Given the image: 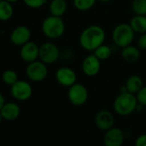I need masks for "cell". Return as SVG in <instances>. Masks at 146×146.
Masks as SVG:
<instances>
[{
    "label": "cell",
    "instance_id": "obj_1",
    "mask_svg": "<svg viewBox=\"0 0 146 146\" xmlns=\"http://www.w3.org/2000/svg\"><path fill=\"white\" fill-rule=\"evenodd\" d=\"M105 31L98 25H92L86 27L80 36V46L87 51H94L98 47L104 43Z\"/></svg>",
    "mask_w": 146,
    "mask_h": 146
},
{
    "label": "cell",
    "instance_id": "obj_2",
    "mask_svg": "<svg viewBox=\"0 0 146 146\" xmlns=\"http://www.w3.org/2000/svg\"><path fill=\"white\" fill-rule=\"evenodd\" d=\"M138 99L135 94L127 92H121L114 102L115 112L121 116H127L133 114L138 106Z\"/></svg>",
    "mask_w": 146,
    "mask_h": 146
},
{
    "label": "cell",
    "instance_id": "obj_3",
    "mask_svg": "<svg viewBox=\"0 0 146 146\" xmlns=\"http://www.w3.org/2000/svg\"><path fill=\"white\" fill-rule=\"evenodd\" d=\"M42 32L50 39H58L64 34L65 24L62 17L50 15L42 22Z\"/></svg>",
    "mask_w": 146,
    "mask_h": 146
},
{
    "label": "cell",
    "instance_id": "obj_4",
    "mask_svg": "<svg viewBox=\"0 0 146 146\" xmlns=\"http://www.w3.org/2000/svg\"><path fill=\"white\" fill-rule=\"evenodd\" d=\"M134 34L135 32L130 24L120 23L113 29L112 39L116 46L123 48L133 43Z\"/></svg>",
    "mask_w": 146,
    "mask_h": 146
},
{
    "label": "cell",
    "instance_id": "obj_5",
    "mask_svg": "<svg viewBox=\"0 0 146 146\" xmlns=\"http://www.w3.org/2000/svg\"><path fill=\"white\" fill-rule=\"evenodd\" d=\"M26 75L30 80L33 82L43 81L48 75L47 64L40 60L27 63L26 68Z\"/></svg>",
    "mask_w": 146,
    "mask_h": 146
},
{
    "label": "cell",
    "instance_id": "obj_6",
    "mask_svg": "<svg viewBox=\"0 0 146 146\" xmlns=\"http://www.w3.org/2000/svg\"><path fill=\"white\" fill-rule=\"evenodd\" d=\"M68 98L74 106H81L85 104L88 99V91L84 85L75 83L68 87Z\"/></svg>",
    "mask_w": 146,
    "mask_h": 146
},
{
    "label": "cell",
    "instance_id": "obj_7",
    "mask_svg": "<svg viewBox=\"0 0 146 146\" xmlns=\"http://www.w3.org/2000/svg\"><path fill=\"white\" fill-rule=\"evenodd\" d=\"M60 57L59 48L51 42H45L39 46V60L45 64L55 63Z\"/></svg>",
    "mask_w": 146,
    "mask_h": 146
},
{
    "label": "cell",
    "instance_id": "obj_8",
    "mask_svg": "<svg viewBox=\"0 0 146 146\" xmlns=\"http://www.w3.org/2000/svg\"><path fill=\"white\" fill-rule=\"evenodd\" d=\"M10 94L15 100L24 102L31 98L33 88L27 81L17 80L10 86Z\"/></svg>",
    "mask_w": 146,
    "mask_h": 146
},
{
    "label": "cell",
    "instance_id": "obj_9",
    "mask_svg": "<svg viewBox=\"0 0 146 146\" xmlns=\"http://www.w3.org/2000/svg\"><path fill=\"white\" fill-rule=\"evenodd\" d=\"M57 83L64 87H70L76 83L77 74L74 69L68 67L59 68L55 74Z\"/></svg>",
    "mask_w": 146,
    "mask_h": 146
},
{
    "label": "cell",
    "instance_id": "obj_10",
    "mask_svg": "<svg viewBox=\"0 0 146 146\" xmlns=\"http://www.w3.org/2000/svg\"><path fill=\"white\" fill-rule=\"evenodd\" d=\"M21 58L27 63L37 61L39 58V46L33 41H28L21 46Z\"/></svg>",
    "mask_w": 146,
    "mask_h": 146
},
{
    "label": "cell",
    "instance_id": "obj_11",
    "mask_svg": "<svg viewBox=\"0 0 146 146\" xmlns=\"http://www.w3.org/2000/svg\"><path fill=\"white\" fill-rule=\"evenodd\" d=\"M100 60L94 55L91 54L86 56L81 63V68L83 73L88 77H93L100 71L101 64Z\"/></svg>",
    "mask_w": 146,
    "mask_h": 146
},
{
    "label": "cell",
    "instance_id": "obj_12",
    "mask_svg": "<svg viewBox=\"0 0 146 146\" xmlns=\"http://www.w3.org/2000/svg\"><path fill=\"white\" fill-rule=\"evenodd\" d=\"M9 38L14 45L21 47L30 41L31 31L26 26H18L12 30Z\"/></svg>",
    "mask_w": 146,
    "mask_h": 146
},
{
    "label": "cell",
    "instance_id": "obj_13",
    "mask_svg": "<svg viewBox=\"0 0 146 146\" xmlns=\"http://www.w3.org/2000/svg\"><path fill=\"white\" fill-rule=\"evenodd\" d=\"M94 121L97 127L105 132L113 127L115 124V117L113 114L107 110H99L96 114Z\"/></svg>",
    "mask_w": 146,
    "mask_h": 146
},
{
    "label": "cell",
    "instance_id": "obj_14",
    "mask_svg": "<svg viewBox=\"0 0 146 146\" xmlns=\"http://www.w3.org/2000/svg\"><path fill=\"white\" fill-rule=\"evenodd\" d=\"M125 134L123 131L118 127H111L105 132L104 143L106 146H121L124 143Z\"/></svg>",
    "mask_w": 146,
    "mask_h": 146
},
{
    "label": "cell",
    "instance_id": "obj_15",
    "mask_svg": "<svg viewBox=\"0 0 146 146\" xmlns=\"http://www.w3.org/2000/svg\"><path fill=\"white\" fill-rule=\"evenodd\" d=\"M21 114L20 106L14 102H6V104L0 108L1 118L7 121H15Z\"/></svg>",
    "mask_w": 146,
    "mask_h": 146
},
{
    "label": "cell",
    "instance_id": "obj_16",
    "mask_svg": "<svg viewBox=\"0 0 146 146\" xmlns=\"http://www.w3.org/2000/svg\"><path fill=\"white\" fill-rule=\"evenodd\" d=\"M121 49H122L121 52V56L125 61H127L128 62H135L139 59L140 51L137 47H135L132 44H129Z\"/></svg>",
    "mask_w": 146,
    "mask_h": 146
},
{
    "label": "cell",
    "instance_id": "obj_17",
    "mask_svg": "<svg viewBox=\"0 0 146 146\" xmlns=\"http://www.w3.org/2000/svg\"><path fill=\"white\" fill-rule=\"evenodd\" d=\"M126 87L127 92L133 94H137L139 90L144 86L143 80L139 75H131L126 81Z\"/></svg>",
    "mask_w": 146,
    "mask_h": 146
},
{
    "label": "cell",
    "instance_id": "obj_18",
    "mask_svg": "<svg viewBox=\"0 0 146 146\" xmlns=\"http://www.w3.org/2000/svg\"><path fill=\"white\" fill-rule=\"evenodd\" d=\"M49 9L50 15L62 17L67 11L68 3L66 0H52L50 3Z\"/></svg>",
    "mask_w": 146,
    "mask_h": 146
},
{
    "label": "cell",
    "instance_id": "obj_19",
    "mask_svg": "<svg viewBox=\"0 0 146 146\" xmlns=\"http://www.w3.org/2000/svg\"><path fill=\"white\" fill-rule=\"evenodd\" d=\"M130 25L135 33H146V15H136L132 18Z\"/></svg>",
    "mask_w": 146,
    "mask_h": 146
},
{
    "label": "cell",
    "instance_id": "obj_20",
    "mask_svg": "<svg viewBox=\"0 0 146 146\" xmlns=\"http://www.w3.org/2000/svg\"><path fill=\"white\" fill-rule=\"evenodd\" d=\"M14 14V9L12 3L6 0H0V20L3 21L11 19Z\"/></svg>",
    "mask_w": 146,
    "mask_h": 146
},
{
    "label": "cell",
    "instance_id": "obj_21",
    "mask_svg": "<svg viewBox=\"0 0 146 146\" xmlns=\"http://www.w3.org/2000/svg\"><path fill=\"white\" fill-rule=\"evenodd\" d=\"M93 54L100 61H105V60H108L111 56L112 49L109 45H106V44H103L93 51Z\"/></svg>",
    "mask_w": 146,
    "mask_h": 146
},
{
    "label": "cell",
    "instance_id": "obj_22",
    "mask_svg": "<svg viewBox=\"0 0 146 146\" xmlns=\"http://www.w3.org/2000/svg\"><path fill=\"white\" fill-rule=\"evenodd\" d=\"M2 80L5 85L8 86H12L18 80V75L16 72L13 69H7L3 73L2 75Z\"/></svg>",
    "mask_w": 146,
    "mask_h": 146
},
{
    "label": "cell",
    "instance_id": "obj_23",
    "mask_svg": "<svg viewBox=\"0 0 146 146\" xmlns=\"http://www.w3.org/2000/svg\"><path fill=\"white\" fill-rule=\"evenodd\" d=\"M97 0H73L74 7L80 11H86L92 9Z\"/></svg>",
    "mask_w": 146,
    "mask_h": 146
},
{
    "label": "cell",
    "instance_id": "obj_24",
    "mask_svg": "<svg viewBox=\"0 0 146 146\" xmlns=\"http://www.w3.org/2000/svg\"><path fill=\"white\" fill-rule=\"evenodd\" d=\"M132 9L135 15H146V0H133Z\"/></svg>",
    "mask_w": 146,
    "mask_h": 146
},
{
    "label": "cell",
    "instance_id": "obj_25",
    "mask_svg": "<svg viewBox=\"0 0 146 146\" xmlns=\"http://www.w3.org/2000/svg\"><path fill=\"white\" fill-rule=\"evenodd\" d=\"M23 3L29 8L38 9L46 4L48 0H22Z\"/></svg>",
    "mask_w": 146,
    "mask_h": 146
},
{
    "label": "cell",
    "instance_id": "obj_26",
    "mask_svg": "<svg viewBox=\"0 0 146 146\" xmlns=\"http://www.w3.org/2000/svg\"><path fill=\"white\" fill-rule=\"evenodd\" d=\"M137 99L139 104H142L143 106H146V86H144L139 92L136 94Z\"/></svg>",
    "mask_w": 146,
    "mask_h": 146
},
{
    "label": "cell",
    "instance_id": "obj_27",
    "mask_svg": "<svg viewBox=\"0 0 146 146\" xmlns=\"http://www.w3.org/2000/svg\"><path fill=\"white\" fill-rule=\"evenodd\" d=\"M138 46L141 50H146V33H142L138 40Z\"/></svg>",
    "mask_w": 146,
    "mask_h": 146
},
{
    "label": "cell",
    "instance_id": "obj_28",
    "mask_svg": "<svg viewBox=\"0 0 146 146\" xmlns=\"http://www.w3.org/2000/svg\"><path fill=\"white\" fill-rule=\"evenodd\" d=\"M136 146H146V134H142L135 140Z\"/></svg>",
    "mask_w": 146,
    "mask_h": 146
},
{
    "label": "cell",
    "instance_id": "obj_29",
    "mask_svg": "<svg viewBox=\"0 0 146 146\" xmlns=\"http://www.w3.org/2000/svg\"><path fill=\"white\" fill-rule=\"evenodd\" d=\"M5 104H6V102H5L4 97L2 93H0V108H2Z\"/></svg>",
    "mask_w": 146,
    "mask_h": 146
},
{
    "label": "cell",
    "instance_id": "obj_30",
    "mask_svg": "<svg viewBox=\"0 0 146 146\" xmlns=\"http://www.w3.org/2000/svg\"><path fill=\"white\" fill-rule=\"evenodd\" d=\"M6 1H8L9 3H16L17 1H19V0H6Z\"/></svg>",
    "mask_w": 146,
    "mask_h": 146
},
{
    "label": "cell",
    "instance_id": "obj_31",
    "mask_svg": "<svg viewBox=\"0 0 146 146\" xmlns=\"http://www.w3.org/2000/svg\"><path fill=\"white\" fill-rule=\"evenodd\" d=\"M98 1H100L102 3H108V2H110L111 0H98Z\"/></svg>",
    "mask_w": 146,
    "mask_h": 146
},
{
    "label": "cell",
    "instance_id": "obj_32",
    "mask_svg": "<svg viewBox=\"0 0 146 146\" xmlns=\"http://www.w3.org/2000/svg\"></svg>",
    "mask_w": 146,
    "mask_h": 146
}]
</instances>
